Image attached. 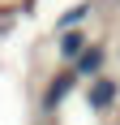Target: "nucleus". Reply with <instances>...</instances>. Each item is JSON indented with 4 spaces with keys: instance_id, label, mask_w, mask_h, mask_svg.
I'll use <instances>...</instances> for the list:
<instances>
[{
    "instance_id": "4",
    "label": "nucleus",
    "mask_w": 120,
    "mask_h": 125,
    "mask_svg": "<svg viewBox=\"0 0 120 125\" xmlns=\"http://www.w3.org/2000/svg\"><path fill=\"white\" fill-rule=\"evenodd\" d=\"M69 86H73V73H60L56 82L47 86V99H43V104H47V108H56V104L64 99V95H69Z\"/></svg>"
},
{
    "instance_id": "3",
    "label": "nucleus",
    "mask_w": 120,
    "mask_h": 125,
    "mask_svg": "<svg viewBox=\"0 0 120 125\" xmlns=\"http://www.w3.org/2000/svg\"><path fill=\"white\" fill-rule=\"evenodd\" d=\"M82 52H86V35H82V30H64V39H60V56H64V61H77Z\"/></svg>"
},
{
    "instance_id": "1",
    "label": "nucleus",
    "mask_w": 120,
    "mask_h": 125,
    "mask_svg": "<svg viewBox=\"0 0 120 125\" xmlns=\"http://www.w3.org/2000/svg\"><path fill=\"white\" fill-rule=\"evenodd\" d=\"M103 61H107L103 48H86L82 56L73 61V78H99V73H103Z\"/></svg>"
},
{
    "instance_id": "2",
    "label": "nucleus",
    "mask_w": 120,
    "mask_h": 125,
    "mask_svg": "<svg viewBox=\"0 0 120 125\" xmlns=\"http://www.w3.org/2000/svg\"><path fill=\"white\" fill-rule=\"evenodd\" d=\"M90 104H94V108H111V104H116V82H111V78H99L94 86H90Z\"/></svg>"
},
{
    "instance_id": "5",
    "label": "nucleus",
    "mask_w": 120,
    "mask_h": 125,
    "mask_svg": "<svg viewBox=\"0 0 120 125\" xmlns=\"http://www.w3.org/2000/svg\"><path fill=\"white\" fill-rule=\"evenodd\" d=\"M90 9H94L90 0H82L77 9H69V13H64V17H60V30H73V26H77V22H86V13H90Z\"/></svg>"
}]
</instances>
